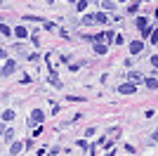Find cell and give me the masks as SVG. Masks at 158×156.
I'll use <instances>...</instances> for the list:
<instances>
[{
    "instance_id": "cell-6",
    "label": "cell",
    "mask_w": 158,
    "mask_h": 156,
    "mask_svg": "<svg viewBox=\"0 0 158 156\" xmlns=\"http://www.w3.org/2000/svg\"><path fill=\"white\" fill-rule=\"evenodd\" d=\"M130 80H132V85H135V83H142V80H144V76H142L139 71H130Z\"/></svg>"
},
{
    "instance_id": "cell-11",
    "label": "cell",
    "mask_w": 158,
    "mask_h": 156,
    "mask_svg": "<svg viewBox=\"0 0 158 156\" xmlns=\"http://www.w3.org/2000/svg\"><path fill=\"white\" fill-rule=\"evenodd\" d=\"M50 83H52L54 88H61V83H59V78L54 76V73H50Z\"/></svg>"
},
{
    "instance_id": "cell-26",
    "label": "cell",
    "mask_w": 158,
    "mask_h": 156,
    "mask_svg": "<svg viewBox=\"0 0 158 156\" xmlns=\"http://www.w3.org/2000/svg\"><path fill=\"white\" fill-rule=\"evenodd\" d=\"M0 2H2V0H0Z\"/></svg>"
},
{
    "instance_id": "cell-9",
    "label": "cell",
    "mask_w": 158,
    "mask_h": 156,
    "mask_svg": "<svg viewBox=\"0 0 158 156\" xmlns=\"http://www.w3.org/2000/svg\"><path fill=\"white\" fill-rule=\"evenodd\" d=\"M14 33H17V38H26V36H28V31L24 28V26H17V28H14Z\"/></svg>"
},
{
    "instance_id": "cell-16",
    "label": "cell",
    "mask_w": 158,
    "mask_h": 156,
    "mask_svg": "<svg viewBox=\"0 0 158 156\" xmlns=\"http://www.w3.org/2000/svg\"><path fill=\"white\" fill-rule=\"evenodd\" d=\"M85 7H87V2H85V0H78V2H76V10H78V12H83Z\"/></svg>"
},
{
    "instance_id": "cell-10",
    "label": "cell",
    "mask_w": 158,
    "mask_h": 156,
    "mask_svg": "<svg viewBox=\"0 0 158 156\" xmlns=\"http://www.w3.org/2000/svg\"><path fill=\"white\" fill-rule=\"evenodd\" d=\"M102 7H104V10H116V5H113L111 0H102Z\"/></svg>"
},
{
    "instance_id": "cell-7",
    "label": "cell",
    "mask_w": 158,
    "mask_h": 156,
    "mask_svg": "<svg viewBox=\"0 0 158 156\" xmlns=\"http://www.w3.org/2000/svg\"><path fill=\"white\" fill-rule=\"evenodd\" d=\"M92 19L99 21V24H106V21H109V17H106L104 12H97V14H92Z\"/></svg>"
},
{
    "instance_id": "cell-4",
    "label": "cell",
    "mask_w": 158,
    "mask_h": 156,
    "mask_svg": "<svg viewBox=\"0 0 158 156\" xmlns=\"http://www.w3.org/2000/svg\"><path fill=\"white\" fill-rule=\"evenodd\" d=\"M142 50H144V43H142V40H135V43H130V52H132V54H139Z\"/></svg>"
},
{
    "instance_id": "cell-5",
    "label": "cell",
    "mask_w": 158,
    "mask_h": 156,
    "mask_svg": "<svg viewBox=\"0 0 158 156\" xmlns=\"http://www.w3.org/2000/svg\"><path fill=\"white\" fill-rule=\"evenodd\" d=\"M21 149H24V142H12V147H10V154H12V156H17Z\"/></svg>"
},
{
    "instance_id": "cell-22",
    "label": "cell",
    "mask_w": 158,
    "mask_h": 156,
    "mask_svg": "<svg viewBox=\"0 0 158 156\" xmlns=\"http://www.w3.org/2000/svg\"><path fill=\"white\" fill-rule=\"evenodd\" d=\"M127 10H130V12L135 14V12H137V10H139V2H135V5H130V7H127Z\"/></svg>"
},
{
    "instance_id": "cell-13",
    "label": "cell",
    "mask_w": 158,
    "mask_h": 156,
    "mask_svg": "<svg viewBox=\"0 0 158 156\" xmlns=\"http://www.w3.org/2000/svg\"><path fill=\"white\" fill-rule=\"evenodd\" d=\"M137 26H139V28H144V26H149V19H146V17H139V19H137Z\"/></svg>"
},
{
    "instance_id": "cell-21",
    "label": "cell",
    "mask_w": 158,
    "mask_h": 156,
    "mask_svg": "<svg viewBox=\"0 0 158 156\" xmlns=\"http://www.w3.org/2000/svg\"><path fill=\"white\" fill-rule=\"evenodd\" d=\"M113 40H116V45H123V43H125V40H123V36H120V33H118V36H116V38H113Z\"/></svg>"
},
{
    "instance_id": "cell-8",
    "label": "cell",
    "mask_w": 158,
    "mask_h": 156,
    "mask_svg": "<svg viewBox=\"0 0 158 156\" xmlns=\"http://www.w3.org/2000/svg\"><path fill=\"white\" fill-rule=\"evenodd\" d=\"M144 83H146V88H151V90H156V88H158V80H156V78H144Z\"/></svg>"
},
{
    "instance_id": "cell-3",
    "label": "cell",
    "mask_w": 158,
    "mask_h": 156,
    "mask_svg": "<svg viewBox=\"0 0 158 156\" xmlns=\"http://www.w3.org/2000/svg\"><path fill=\"white\" fill-rule=\"evenodd\" d=\"M135 90H137V85H132V83H123V85H118V92H120V95H132Z\"/></svg>"
},
{
    "instance_id": "cell-12",
    "label": "cell",
    "mask_w": 158,
    "mask_h": 156,
    "mask_svg": "<svg viewBox=\"0 0 158 156\" xmlns=\"http://www.w3.org/2000/svg\"><path fill=\"white\" fill-rule=\"evenodd\" d=\"M12 118H14V111L12 109H7L5 114H2V121H12Z\"/></svg>"
},
{
    "instance_id": "cell-23",
    "label": "cell",
    "mask_w": 158,
    "mask_h": 156,
    "mask_svg": "<svg viewBox=\"0 0 158 156\" xmlns=\"http://www.w3.org/2000/svg\"><path fill=\"white\" fill-rule=\"evenodd\" d=\"M7 54H5V50H2V47H0V59H5Z\"/></svg>"
},
{
    "instance_id": "cell-25",
    "label": "cell",
    "mask_w": 158,
    "mask_h": 156,
    "mask_svg": "<svg viewBox=\"0 0 158 156\" xmlns=\"http://www.w3.org/2000/svg\"><path fill=\"white\" fill-rule=\"evenodd\" d=\"M120 2H123V0H120Z\"/></svg>"
},
{
    "instance_id": "cell-2",
    "label": "cell",
    "mask_w": 158,
    "mask_h": 156,
    "mask_svg": "<svg viewBox=\"0 0 158 156\" xmlns=\"http://www.w3.org/2000/svg\"><path fill=\"white\" fill-rule=\"evenodd\" d=\"M43 121H45V111H43V109H33L31 111V121H28V123L38 125V123H43Z\"/></svg>"
},
{
    "instance_id": "cell-1",
    "label": "cell",
    "mask_w": 158,
    "mask_h": 156,
    "mask_svg": "<svg viewBox=\"0 0 158 156\" xmlns=\"http://www.w3.org/2000/svg\"><path fill=\"white\" fill-rule=\"evenodd\" d=\"M14 71H17V62H12V59H7L5 64H2V69H0V76H12Z\"/></svg>"
},
{
    "instance_id": "cell-15",
    "label": "cell",
    "mask_w": 158,
    "mask_h": 156,
    "mask_svg": "<svg viewBox=\"0 0 158 156\" xmlns=\"http://www.w3.org/2000/svg\"><path fill=\"white\" fill-rule=\"evenodd\" d=\"M0 33H2V36H10V33H12V28H10V26H5V24H0Z\"/></svg>"
},
{
    "instance_id": "cell-17",
    "label": "cell",
    "mask_w": 158,
    "mask_h": 156,
    "mask_svg": "<svg viewBox=\"0 0 158 156\" xmlns=\"http://www.w3.org/2000/svg\"><path fill=\"white\" fill-rule=\"evenodd\" d=\"M151 31H153L151 26H144V28H142V36H144V38H146V36H151Z\"/></svg>"
},
{
    "instance_id": "cell-24",
    "label": "cell",
    "mask_w": 158,
    "mask_h": 156,
    "mask_svg": "<svg viewBox=\"0 0 158 156\" xmlns=\"http://www.w3.org/2000/svg\"><path fill=\"white\" fill-rule=\"evenodd\" d=\"M69 2H78V0H69Z\"/></svg>"
},
{
    "instance_id": "cell-20",
    "label": "cell",
    "mask_w": 158,
    "mask_h": 156,
    "mask_svg": "<svg viewBox=\"0 0 158 156\" xmlns=\"http://www.w3.org/2000/svg\"><path fill=\"white\" fill-rule=\"evenodd\" d=\"M151 66H153V69H158V54H153V57H151Z\"/></svg>"
},
{
    "instance_id": "cell-18",
    "label": "cell",
    "mask_w": 158,
    "mask_h": 156,
    "mask_svg": "<svg viewBox=\"0 0 158 156\" xmlns=\"http://www.w3.org/2000/svg\"><path fill=\"white\" fill-rule=\"evenodd\" d=\"M92 21H94V19H92V14H85V17H83V24H85V26H87V24H92Z\"/></svg>"
},
{
    "instance_id": "cell-19",
    "label": "cell",
    "mask_w": 158,
    "mask_h": 156,
    "mask_svg": "<svg viewBox=\"0 0 158 156\" xmlns=\"http://www.w3.org/2000/svg\"><path fill=\"white\" fill-rule=\"evenodd\" d=\"M12 137H14V130H12V128L5 130V140H12Z\"/></svg>"
},
{
    "instance_id": "cell-14",
    "label": "cell",
    "mask_w": 158,
    "mask_h": 156,
    "mask_svg": "<svg viewBox=\"0 0 158 156\" xmlns=\"http://www.w3.org/2000/svg\"><path fill=\"white\" fill-rule=\"evenodd\" d=\"M94 52H97V54H106V45H102V43L94 45Z\"/></svg>"
}]
</instances>
